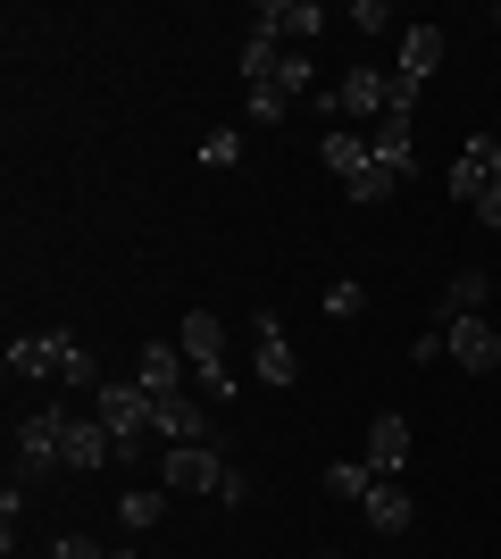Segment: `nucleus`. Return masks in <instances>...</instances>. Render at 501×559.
<instances>
[{"instance_id": "33", "label": "nucleus", "mask_w": 501, "mask_h": 559, "mask_svg": "<svg viewBox=\"0 0 501 559\" xmlns=\"http://www.w3.org/2000/svg\"><path fill=\"white\" fill-rule=\"evenodd\" d=\"M485 25H493V34H501V0H493V17H485Z\"/></svg>"}, {"instance_id": "29", "label": "nucleus", "mask_w": 501, "mask_h": 559, "mask_svg": "<svg viewBox=\"0 0 501 559\" xmlns=\"http://www.w3.org/2000/svg\"><path fill=\"white\" fill-rule=\"evenodd\" d=\"M17 518H25V492L9 485V492H0V543H9V551H17Z\"/></svg>"}, {"instance_id": "13", "label": "nucleus", "mask_w": 501, "mask_h": 559, "mask_svg": "<svg viewBox=\"0 0 501 559\" xmlns=\"http://www.w3.org/2000/svg\"><path fill=\"white\" fill-rule=\"evenodd\" d=\"M50 376H59L68 393H100V368H93V350L75 343L68 326H50Z\"/></svg>"}, {"instance_id": "28", "label": "nucleus", "mask_w": 501, "mask_h": 559, "mask_svg": "<svg viewBox=\"0 0 501 559\" xmlns=\"http://www.w3.org/2000/svg\"><path fill=\"white\" fill-rule=\"evenodd\" d=\"M276 84H285V93H310V50H285V68H276Z\"/></svg>"}, {"instance_id": "24", "label": "nucleus", "mask_w": 501, "mask_h": 559, "mask_svg": "<svg viewBox=\"0 0 501 559\" xmlns=\"http://www.w3.org/2000/svg\"><path fill=\"white\" fill-rule=\"evenodd\" d=\"M201 167H242V126H217V134H201Z\"/></svg>"}, {"instance_id": "2", "label": "nucleus", "mask_w": 501, "mask_h": 559, "mask_svg": "<svg viewBox=\"0 0 501 559\" xmlns=\"http://www.w3.org/2000/svg\"><path fill=\"white\" fill-rule=\"evenodd\" d=\"M59 467H68V409H25L17 418V476L43 485Z\"/></svg>"}, {"instance_id": "20", "label": "nucleus", "mask_w": 501, "mask_h": 559, "mask_svg": "<svg viewBox=\"0 0 501 559\" xmlns=\"http://www.w3.org/2000/svg\"><path fill=\"white\" fill-rule=\"evenodd\" d=\"M276 68H285V43L251 34V43H242V93H251V84H276Z\"/></svg>"}, {"instance_id": "1", "label": "nucleus", "mask_w": 501, "mask_h": 559, "mask_svg": "<svg viewBox=\"0 0 501 559\" xmlns=\"http://www.w3.org/2000/svg\"><path fill=\"white\" fill-rule=\"evenodd\" d=\"M93 418L109 426V443H118V460H134L151 435V393L134 384V376H100V393H93Z\"/></svg>"}, {"instance_id": "16", "label": "nucleus", "mask_w": 501, "mask_h": 559, "mask_svg": "<svg viewBox=\"0 0 501 559\" xmlns=\"http://www.w3.org/2000/svg\"><path fill=\"white\" fill-rule=\"evenodd\" d=\"M434 68H443V25H402V68H393V75L427 84Z\"/></svg>"}, {"instance_id": "18", "label": "nucleus", "mask_w": 501, "mask_h": 559, "mask_svg": "<svg viewBox=\"0 0 501 559\" xmlns=\"http://www.w3.org/2000/svg\"><path fill=\"white\" fill-rule=\"evenodd\" d=\"M485 301H493V284H485L477 267H460L452 293H443V318H485Z\"/></svg>"}, {"instance_id": "11", "label": "nucleus", "mask_w": 501, "mask_h": 559, "mask_svg": "<svg viewBox=\"0 0 501 559\" xmlns=\"http://www.w3.org/2000/svg\"><path fill=\"white\" fill-rule=\"evenodd\" d=\"M368 142H377V167L393 176V185L418 167V117H377V134H368Z\"/></svg>"}, {"instance_id": "8", "label": "nucleus", "mask_w": 501, "mask_h": 559, "mask_svg": "<svg viewBox=\"0 0 501 559\" xmlns=\"http://www.w3.org/2000/svg\"><path fill=\"white\" fill-rule=\"evenodd\" d=\"M159 485L167 492H217V485H226V460H217L210 443H184V451H167V460H159Z\"/></svg>"}, {"instance_id": "17", "label": "nucleus", "mask_w": 501, "mask_h": 559, "mask_svg": "<svg viewBox=\"0 0 501 559\" xmlns=\"http://www.w3.org/2000/svg\"><path fill=\"white\" fill-rule=\"evenodd\" d=\"M109 460H118L109 426H100V418H68V467H84V476H93V467H109Z\"/></svg>"}, {"instance_id": "23", "label": "nucleus", "mask_w": 501, "mask_h": 559, "mask_svg": "<svg viewBox=\"0 0 501 559\" xmlns=\"http://www.w3.org/2000/svg\"><path fill=\"white\" fill-rule=\"evenodd\" d=\"M9 376H50V334H9Z\"/></svg>"}, {"instance_id": "15", "label": "nucleus", "mask_w": 501, "mask_h": 559, "mask_svg": "<svg viewBox=\"0 0 501 559\" xmlns=\"http://www.w3.org/2000/svg\"><path fill=\"white\" fill-rule=\"evenodd\" d=\"M318 159H326L334 176H343V185H359V176L377 167V142L359 134V126H334V134H326V151H318Z\"/></svg>"}, {"instance_id": "5", "label": "nucleus", "mask_w": 501, "mask_h": 559, "mask_svg": "<svg viewBox=\"0 0 501 559\" xmlns=\"http://www.w3.org/2000/svg\"><path fill=\"white\" fill-rule=\"evenodd\" d=\"M251 376H260V384H276V393L301 376V359H293L285 326H276V309H260V318H251Z\"/></svg>"}, {"instance_id": "31", "label": "nucleus", "mask_w": 501, "mask_h": 559, "mask_svg": "<svg viewBox=\"0 0 501 559\" xmlns=\"http://www.w3.org/2000/svg\"><path fill=\"white\" fill-rule=\"evenodd\" d=\"M477 226H501V185H493V192L477 201Z\"/></svg>"}, {"instance_id": "27", "label": "nucleus", "mask_w": 501, "mask_h": 559, "mask_svg": "<svg viewBox=\"0 0 501 559\" xmlns=\"http://www.w3.org/2000/svg\"><path fill=\"white\" fill-rule=\"evenodd\" d=\"M359 309H368L359 284H326V318H359Z\"/></svg>"}, {"instance_id": "6", "label": "nucleus", "mask_w": 501, "mask_h": 559, "mask_svg": "<svg viewBox=\"0 0 501 559\" xmlns=\"http://www.w3.org/2000/svg\"><path fill=\"white\" fill-rule=\"evenodd\" d=\"M318 25H326V9H318V0H260V9H251V34H267V43H310Z\"/></svg>"}, {"instance_id": "25", "label": "nucleus", "mask_w": 501, "mask_h": 559, "mask_svg": "<svg viewBox=\"0 0 501 559\" xmlns=\"http://www.w3.org/2000/svg\"><path fill=\"white\" fill-rule=\"evenodd\" d=\"M50 559H134V551H126V543H93V535H68V543H59Z\"/></svg>"}, {"instance_id": "12", "label": "nucleus", "mask_w": 501, "mask_h": 559, "mask_svg": "<svg viewBox=\"0 0 501 559\" xmlns=\"http://www.w3.org/2000/svg\"><path fill=\"white\" fill-rule=\"evenodd\" d=\"M485 151H493V134H468V151L452 159V201L460 210H477L485 192H493V159H485Z\"/></svg>"}, {"instance_id": "10", "label": "nucleus", "mask_w": 501, "mask_h": 559, "mask_svg": "<svg viewBox=\"0 0 501 559\" xmlns=\"http://www.w3.org/2000/svg\"><path fill=\"white\" fill-rule=\"evenodd\" d=\"M359 460L377 467V476H402V467H409V418H402V409L368 418V451H359Z\"/></svg>"}, {"instance_id": "7", "label": "nucleus", "mask_w": 501, "mask_h": 559, "mask_svg": "<svg viewBox=\"0 0 501 559\" xmlns=\"http://www.w3.org/2000/svg\"><path fill=\"white\" fill-rule=\"evenodd\" d=\"M134 384H143L151 401L192 393V359H184V343H143V359H134Z\"/></svg>"}, {"instance_id": "26", "label": "nucleus", "mask_w": 501, "mask_h": 559, "mask_svg": "<svg viewBox=\"0 0 501 559\" xmlns=\"http://www.w3.org/2000/svg\"><path fill=\"white\" fill-rule=\"evenodd\" d=\"M384 25H393L384 0H351V34H384Z\"/></svg>"}, {"instance_id": "9", "label": "nucleus", "mask_w": 501, "mask_h": 559, "mask_svg": "<svg viewBox=\"0 0 501 559\" xmlns=\"http://www.w3.org/2000/svg\"><path fill=\"white\" fill-rule=\"evenodd\" d=\"M384 100H393V75L351 68V75H343V93H326V109H334V117H351V126H368V117H384Z\"/></svg>"}, {"instance_id": "30", "label": "nucleus", "mask_w": 501, "mask_h": 559, "mask_svg": "<svg viewBox=\"0 0 501 559\" xmlns=\"http://www.w3.org/2000/svg\"><path fill=\"white\" fill-rule=\"evenodd\" d=\"M217 501H226V510H242V501H251V476H242L235 460H226V485H217Z\"/></svg>"}, {"instance_id": "19", "label": "nucleus", "mask_w": 501, "mask_h": 559, "mask_svg": "<svg viewBox=\"0 0 501 559\" xmlns=\"http://www.w3.org/2000/svg\"><path fill=\"white\" fill-rule=\"evenodd\" d=\"M377 485H384V476H377L368 460H334V467H326V492H334V501H368Z\"/></svg>"}, {"instance_id": "4", "label": "nucleus", "mask_w": 501, "mask_h": 559, "mask_svg": "<svg viewBox=\"0 0 501 559\" xmlns=\"http://www.w3.org/2000/svg\"><path fill=\"white\" fill-rule=\"evenodd\" d=\"M434 326H443V343H452V359L468 376H493L501 368V326H493V318H434Z\"/></svg>"}, {"instance_id": "21", "label": "nucleus", "mask_w": 501, "mask_h": 559, "mask_svg": "<svg viewBox=\"0 0 501 559\" xmlns=\"http://www.w3.org/2000/svg\"><path fill=\"white\" fill-rule=\"evenodd\" d=\"M285 109H293L285 84H251V93H242V117H251V126H285Z\"/></svg>"}, {"instance_id": "22", "label": "nucleus", "mask_w": 501, "mask_h": 559, "mask_svg": "<svg viewBox=\"0 0 501 559\" xmlns=\"http://www.w3.org/2000/svg\"><path fill=\"white\" fill-rule=\"evenodd\" d=\"M118 518H126V535H143V526H159V518H167V485L159 492H126V501H118Z\"/></svg>"}, {"instance_id": "14", "label": "nucleus", "mask_w": 501, "mask_h": 559, "mask_svg": "<svg viewBox=\"0 0 501 559\" xmlns=\"http://www.w3.org/2000/svg\"><path fill=\"white\" fill-rule=\"evenodd\" d=\"M359 518H368L377 535H409V518H418V501L402 492V476H384V485L368 492V501H359Z\"/></svg>"}, {"instance_id": "34", "label": "nucleus", "mask_w": 501, "mask_h": 559, "mask_svg": "<svg viewBox=\"0 0 501 559\" xmlns=\"http://www.w3.org/2000/svg\"><path fill=\"white\" fill-rule=\"evenodd\" d=\"M310 559H343V551H310Z\"/></svg>"}, {"instance_id": "3", "label": "nucleus", "mask_w": 501, "mask_h": 559, "mask_svg": "<svg viewBox=\"0 0 501 559\" xmlns=\"http://www.w3.org/2000/svg\"><path fill=\"white\" fill-rule=\"evenodd\" d=\"M151 435H159L167 451L210 443V435H217V401L210 393H167V401H151Z\"/></svg>"}, {"instance_id": "32", "label": "nucleus", "mask_w": 501, "mask_h": 559, "mask_svg": "<svg viewBox=\"0 0 501 559\" xmlns=\"http://www.w3.org/2000/svg\"><path fill=\"white\" fill-rule=\"evenodd\" d=\"M485 159H493V185H501V134H493V151H485Z\"/></svg>"}]
</instances>
